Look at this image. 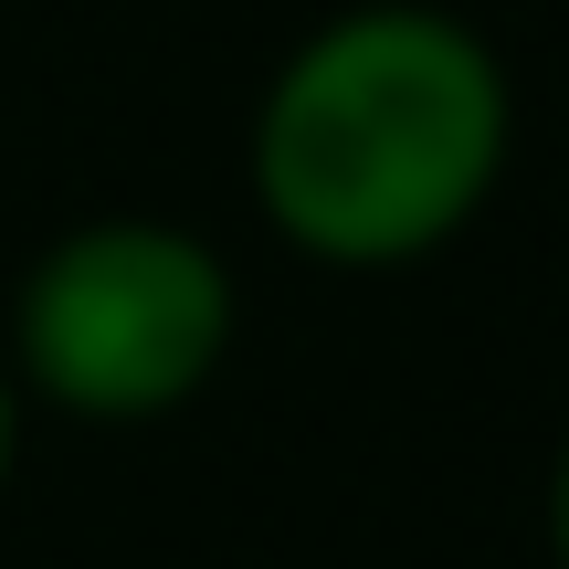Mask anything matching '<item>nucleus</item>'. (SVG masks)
<instances>
[{
  "mask_svg": "<svg viewBox=\"0 0 569 569\" xmlns=\"http://www.w3.org/2000/svg\"><path fill=\"white\" fill-rule=\"evenodd\" d=\"M507 63L422 0L306 32L253 117V201L317 264H411L486 211L507 169Z\"/></svg>",
  "mask_w": 569,
  "mask_h": 569,
  "instance_id": "f257e3e1",
  "label": "nucleus"
},
{
  "mask_svg": "<svg viewBox=\"0 0 569 569\" xmlns=\"http://www.w3.org/2000/svg\"><path fill=\"white\" fill-rule=\"evenodd\" d=\"M11 453H21V401H11V369H0V486H11Z\"/></svg>",
  "mask_w": 569,
  "mask_h": 569,
  "instance_id": "20e7f679",
  "label": "nucleus"
},
{
  "mask_svg": "<svg viewBox=\"0 0 569 569\" xmlns=\"http://www.w3.org/2000/svg\"><path fill=\"white\" fill-rule=\"evenodd\" d=\"M21 380L84 422L180 411L232 348V274L180 222H84L21 274Z\"/></svg>",
  "mask_w": 569,
  "mask_h": 569,
  "instance_id": "f03ea898",
  "label": "nucleus"
},
{
  "mask_svg": "<svg viewBox=\"0 0 569 569\" xmlns=\"http://www.w3.org/2000/svg\"><path fill=\"white\" fill-rule=\"evenodd\" d=\"M549 549L569 569V443H559V475H549Z\"/></svg>",
  "mask_w": 569,
  "mask_h": 569,
  "instance_id": "7ed1b4c3",
  "label": "nucleus"
}]
</instances>
